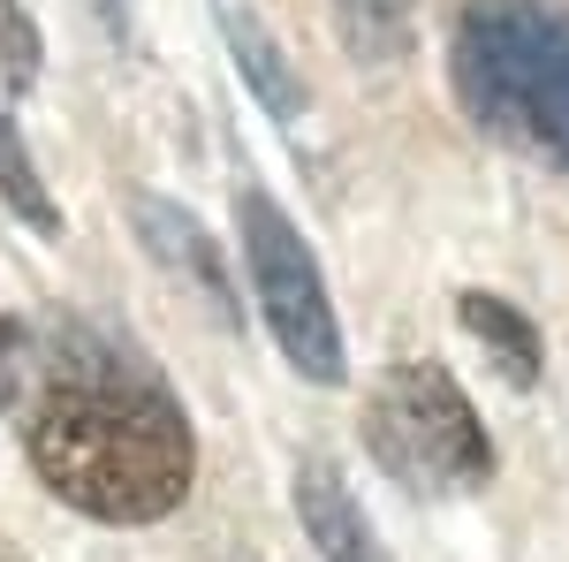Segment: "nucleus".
<instances>
[{"instance_id":"obj_7","label":"nucleus","mask_w":569,"mask_h":562,"mask_svg":"<svg viewBox=\"0 0 569 562\" xmlns=\"http://www.w3.org/2000/svg\"><path fill=\"white\" fill-rule=\"evenodd\" d=\"M220 39H228V53H236V69H243V85L259 91V107L273 115V122H297L305 115V85H297V69H289V53L266 39V23L243 8V0H220Z\"/></svg>"},{"instance_id":"obj_1","label":"nucleus","mask_w":569,"mask_h":562,"mask_svg":"<svg viewBox=\"0 0 569 562\" xmlns=\"http://www.w3.org/2000/svg\"><path fill=\"white\" fill-rule=\"evenodd\" d=\"M23 448L46 494L99 524H160L168 510H182L198 472L182 403L122 357H69L39 395Z\"/></svg>"},{"instance_id":"obj_12","label":"nucleus","mask_w":569,"mask_h":562,"mask_svg":"<svg viewBox=\"0 0 569 562\" xmlns=\"http://www.w3.org/2000/svg\"><path fill=\"white\" fill-rule=\"evenodd\" d=\"M23 365H31V335H23V319H0V411L23 395Z\"/></svg>"},{"instance_id":"obj_9","label":"nucleus","mask_w":569,"mask_h":562,"mask_svg":"<svg viewBox=\"0 0 569 562\" xmlns=\"http://www.w3.org/2000/svg\"><path fill=\"white\" fill-rule=\"evenodd\" d=\"M335 23L357 61H402L418 31V0H335Z\"/></svg>"},{"instance_id":"obj_6","label":"nucleus","mask_w":569,"mask_h":562,"mask_svg":"<svg viewBox=\"0 0 569 562\" xmlns=\"http://www.w3.org/2000/svg\"><path fill=\"white\" fill-rule=\"evenodd\" d=\"M297 524H305V540L319 548V562H388L380 532L365 524V510L350 502V486H342V472L327 456H305L297 464Z\"/></svg>"},{"instance_id":"obj_10","label":"nucleus","mask_w":569,"mask_h":562,"mask_svg":"<svg viewBox=\"0 0 569 562\" xmlns=\"http://www.w3.org/2000/svg\"><path fill=\"white\" fill-rule=\"evenodd\" d=\"M0 206L16 220H31L39 236H53L61 228V206H53V190L39 183V160L23 152V137H16V122L0 115Z\"/></svg>"},{"instance_id":"obj_11","label":"nucleus","mask_w":569,"mask_h":562,"mask_svg":"<svg viewBox=\"0 0 569 562\" xmlns=\"http://www.w3.org/2000/svg\"><path fill=\"white\" fill-rule=\"evenodd\" d=\"M39 61H46V39H39V23H31V8L0 0V85L31 91L39 85Z\"/></svg>"},{"instance_id":"obj_5","label":"nucleus","mask_w":569,"mask_h":562,"mask_svg":"<svg viewBox=\"0 0 569 562\" xmlns=\"http://www.w3.org/2000/svg\"><path fill=\"white\" fill-rule=\"evenodd\" d=\"M130 220H137V244L168 266L182 289H198L220 327H243V304H236V282H228V259H220L213 236H206V220L182 214V206H168V198H152V190L130 198Z\"/></svg>"},{"instance_id":"obj_4","label":"nucleus","mask_w":569,"mask_h":562,"mask_svg":"<svg viewBox=\"0 0 569 562\" xmlns=\"http://www.w3.org/2000/svg\"><path fill=\"white\" fill-rule=\"evenodd\" d=\"M236 236H243V266H251V289H259V312L273 327L281 357L319 381V388H342V327H335V304H327V274L305 252L297 220L273 206L266 183H236Z\"/></svg>"},{"instance_id":"obj_8","label":"nucleus","mask_w":569,"mask_h":562,"mask_svg":"<svg viewBox=\"0 0 569 562\" xmlns=\"http://www.w3.org/2000/svg\"><path fill=\"white\" fill-rule=\"evenodd\" d=\"M456 319H463V335L486 349V365H493L509 388H539L547 349H539V327H531V319H525L509 297H486V289H471V297H456Z\"/></svg>"},{"instance_id":"obj_2","label":"nucleus","mask_w":569,"mask_h":562,"mask_svg":"<svg viewBox=\"0 0 569 562\" xmlns=\"http://www.w3.org/2000/svg\"><path fill=\"white\" fill-rule=\"evenodd\" d=\"M463 115L525 160L569 168V8L562 0H471L448 39Z\"/></svg>"},{"instance_id":"obj_3","label":"nucleus","mask_w":569,"mask_h":562,"mask_svg":"<svg viewBox=\"0 0 569 562\" xmlns=\"http://www.w3.org/2000/svg\"><path fill=\"white\" fill-rule=\"evenodd\" d=\"M365 448L372 464L418 494H471L493 479V441H486L471 395L456 388L448 365H395L365 403Z\"/></svg>"}]
</instances>
